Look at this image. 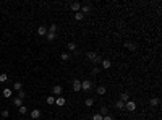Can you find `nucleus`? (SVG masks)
<instances>
[{"label": "nucleus", "instance_id": "1", "mask_svg": "<svg viewBox=\"0 0 162 120\" xmlns=\"http://www.w3.org/2000/svg\"><path fill=\"white\" fill-rule=\"evenodd\" d=\"M88 59L92 63H101V57L97 55V52H88Z\"/></svg>", "mask_w": 162, "mask_h": 120}, {"label": "nucleus", "instance_id": "2", "mask_svg": "<svg viewBox=\"0 0 162 120\" xmlns=\"http://www.w3.org/2000/svg\"><path fill=\"white\" fill-rule=\"evenodd\" d=\"M125 109H126V110H130V112L136 110V102L135 101H126L125 102Z\"/></svg>", "mask_w": 162, "mask_h": 120}, {"label": "nucleus", "instance_id": "3", "mask_svg": "<svg viewBox=\"0 0 162 120\" xmlns=\"http://www.w3.org/2000/svg\"><path fill=\"white\" fill-rule=\"evenodd\" d=\"M92 88V83L89 80H84V81H81V91H89Z\"/></svg>", "mask_w": 162, "mask_h": 120}, {"label": "nucleus", "instance_id": "4", "mask_svg": "<svg viewBox=\"0 0 162 120\" xmlns=\"http://www.w3.org/2000/svg\"><path fill=\"white\" fill-rule=\"evenodd\" d=\"M70 8L73 10L75 13H78V12L81 10V3H80V2H71V3H70Z\"/></svg>", "mask_w": 162, "mask_h": 120}, {"label": "nucleus", "instance_id": "5", "mask_svg": "<svg viewBox=\"0 0 162 120\" xmlns=\"http://www.w3.org/2000/svg\"><path fill=\"white\" fill-rule=\"evenodd\" d=\"M65 102H67V101H65V97H63V96H58V97L55 99V105H58V107H63V105H65Z\"/></svg>", "mask_w": 162, "mask_h": 120}, {"label": "nucleus", "instance_id": "6", "mask_svg": "<svg viewBox=\"0 0 162 120\" xmlns=\"http://www.w3.org/2000/svg\"><path fill=\"white\" fill-rule=\"evenodd\" d=\"M125 47H126L128 50H131V52H135V50L138 49V46H136L135 42H125Z\"/></svg>", "mask_w": 162, "mask_h": 120}, {"label": "nucleus", "instance_id": "7", "mask_svg": "<svg viewBox=\"0 0 162 120\" xmlns=\"http://www.w3.org/2000/svg\"><path fill=\"white\" fill-rule=\"evenodd\" d=\"M101 65H102V68H104V70H109V68L112 67V62H110L109 59H105V60L101 62Z\"/></svg>", "mask_w": 162, "mask_h": 120}, {"label": "nucleus", "instance_id": "8", "mask_svg": "<svg viewBox=\"0 0 162 120\" xmlns=\"http://www.w3.org/2000/svg\"><path fill=\"white\" fill-rule=\"evenodd\" d=\"M62 91H63V89H62L60 84H55V86L52 88V92H54L55 96H60V94H62Z\"/></svg>", "mask_w": 162, "mask_h": 120}, {"label": "nucleus", "instance_id": "9", "mask_svg": "<svg viewBox=\"0 0 162 120\" xmlns=\"http://www.w3.org/2000/svg\"><path fill=\"white\" fill-rule=\"evenodd\" d=\"M39 117H41V110H39V109H34V110H31V118L37 120Z\"/></svg>", "mask_w": 162, "mask_h": 120}, {"label": "nucleus", "instance_id": "10", "mask_svg": "<svg viewBox=\"0 0 162 120\" xmlns=\"http://www.w3.org/2000/svg\"><path fill=\"white\" fill-rule=\"evenodd\" d=\"M73 91H76V92L81 91V81H78V80L73 81Z\"/></svg>", "mask_w": 162, "mask_h": 120}, {"label": "nucleus", "instance_id": "11", "mask_svg": "<svg viewBox=\"0 0 162 120\" xmlns=\"http://www.w3.org/2000/svg\"><path fill=\"white\" fill-rule=\"evenodd\" d=\"M12 94H13V91L10 89V88H5V89H3V92H2L3 97H12Z\"/></svg>", "mask_w": 162, "mask_h": 120}, {"label": "nucleus", "instance_id": "12", "mask_svg": "<svg viewBox=\"0 0 162 120\" xmlns=\"http://www.w3.org/2000/svg\"><path fill=\"white\" fill-rule=\"evenodd\" d=\"M37 34H39V36H46L47 34V28L46 26H39V28H37Z\"/></svg>", "mask_w": 162, "mask_h": 120}, {"label": "nucleus", "instance_id": "13", "mask_svg": "<svg viewBox=\"0 0 162 120\" xmlns=\"http://www.w3.org/2000/svg\"><path fill=\"white\" fill-rule=\"evenodd\" d=\"M96 92H97L99 96H104L105 92H107V88H105V86H99L97 89H96Z\"/></svg>", "mask_w": 162, "mask_h": 120}, {"label": "nucleus", "instance_id": "14", "mask_svg": "<svg viewBox=\"0 0 162 120\" xmlns=\"http://www.w3.org/2000/svg\"><path fill=\"white\" fill-rule=\"evenodd\" d=\"M120 101H122V102L130 101V94H128V92H122V94H120Z\"/></svg>", "mask_w": 162, "mask_h": 120}, {"label": "nucleus", "instance_id": "15", "mask_svg": "<svg viewBox=\"0 0 162 120\" xmlns=\"http://www.w3.org/2000/svg\"><path fill=\"white\" fill-rule=\"evenodd\" d=\"M80 12L83 13V15H86V13L91 12V7H89V5H81V10H80Z\"/></svg>", "mask_w": 162, "mask_h": 120}, {"label": "nucleus", "instance_id": "16", "mask_svg": "<svg viewBox=\"0 0 162 120\" xmlns=\"http://www.w3.org/2000/svg\"><path fill=\"white\" fill-rule=\"evenodd\" d=\"M115 107L118 109V110H123V109H125V102H122V101L118 99V101L115 102Z\"/></svg>", "mask_w": 162, "mask_h": 120}, {"label": "nucleus", "instance_id": "17", "mask_svg": "<svg viewBox=\"0 0 162 120\" xmlns=\"http://www.w3.org/2000/svg\"><path fill=\"white\" fill-rule=\"evenodd\" d=\"M13 105H15V107H21V105H23V101L20 97H15V99H13Z\"/></svg>", "mask_w": 162, "mask_h": 120}, {"label": "nucleus", "instance_id": "18", "mask_svg": "<svg viewBox=\"0 0 162 120\" xmlns=\"http://www.w3.org/2000/svg\"><path fill=\"white\" fill-rule=\"evenodd\" d=\"M159 97H152V99H151V101H149V104L151 105H152V107H157V105H159Z\"/></svg>", "mask_w": 162, "mask_h": 120}, {"label": "nucleus", "instance_id": "19", "mask_svg": "<svg viewBox=\"0 0 162 120\" xmlns=\"http://www.w3.org/2000/svg\"><path fill=\"white\" fill-rule=\"evenodd\" d=\"M84 104H86V107H92V105H94V99H92V97H88L84 101Z\"/></svg>", "mask_w": 162, "mask_h": 120}, {"label": "nucleus", "instance_id": "20", "mask_svg": "<svg viewBox=\"0 0 162 120\" xmlns=\"http://www.w3.org/2000/svg\"><path fill=\"white\" fill-rule=\"evenodd\" d=\"M13 89H15V91H21L23 89V84L20 83V81H16V83L13 84Z\"/></svg>", "mask_w": 162, "mask_h": 120}, {"label": "nucleus", "instance_id": "21", "mask_svg": "<svg viewBox=\"0 0 162 120\" xmlns=\"http://www.w3.org/2000/svg\"><path fill=\"white\" fill-rule=\"evenodd\" d=\"M60 59L63 60V62H67V60H70V54L68 52H62V55H60Z\"/></svg>", "mask_w": 162, "mask_h": 120}, {"label": "nucleus", "instance_id": "22", "mask_svg": "<svg viewBox=\"0 0 162 120\" xmlns=\"http://www.w3.org/2000/svg\"><path fill=\"white\" fill-rule=\"evenodd\" d=\"M68 50H71V52H75V50H76V44L75 42H68Z\"/></svg>", "mask_w": 162, "mask_h": 120}, {"label": "nucleus", "instance_id": "23", "mask_svg": "<svg viewBox=\"0 0 162 120\" xmlns=\"http://www.w3.org/2000/svg\"><path fill=\"white\" fill-rule=\"evenodd\" d=\"M84 18V15H83L81 12H78V13H75V20H76V21H81V20Z\"/></svg>", "mask_w": 162, "mask_h": 120}, {"label": "nucleus", "instance_id": "24", "mask_svg": "<svg viewBox=\"0 0 162 120\" xmlns=\"http://www.w3.org/2000/svg\"><path fill=\"white\" fill-rule=\"evenodd\" d=\"M99 114H101L102 117H104V115H109V109L104 105V107H101V112H99Z\"/></svg>", "mask_w": 162, "mask_h": 120}, {"label": "nucleus", "instance_id": "25", "mask_svg": "<svg viewBox=\"0 0 162 120\" xmlns=\"http://www.w3.org/2000/svg\"><path fill=\"white\" fill-rule=\"evenodd\" d=\"M7 80H8V75H7V73L0 75V83H7Z\"/></svg>", "mask_w": 162, "mask_h": 120}, {"label": "nucleus", "instance_id": "26", "mask_svg": "<svg viewBox=\"0 0 162 120\" xmlns=\"http://www.w3.org/2000/svg\"><path fill=\"white\" fill-rule=\"evenodd\" d=\"M18 112H20V114H21V115H25V114H26V112H28V109H26V105H21V107H18Z\"/></svg>", "mask_w": 162, "mask_h": 120}, {"label": "nucleus", "instance_id": "27", "mask_svg": "<svg viewBox=\"0 0 162 120\" xmlns=\"http://www.w3.org/2000/svg\"><path fill=\"white\" fill-rule=\"evenodd\" d=\"M55 37H57V36H55V33H47V39H49L50 42H52V41H55Z\"/></svg>", "mask_w": 162, "mask_h": 120}, {"label": "nucleus", "instance_id": "28", "mask_svg": "<svg viewBox=\"0 0 162 120\" xmlns=\"http://www.w3.org/2000/svg\"><path fill=\"white\" fill-rule=\"evenodd\" d=\"M47 104H55V97L54 96H47Z\"/></svg>", "mask_w": 162, "mask_h": 120}, {"label": "nucleus", "instance_id": "29", "mask_svg": "<svg viewBox=\"0 0 162 120\" xmlns=\"http://www.w3.org/2000/svg\"><path fill=\"white\" fill-rule=\"evenodd\" d=\"M57 31V25H50L49 26V33H55Z\"/></svg>", "mask_w": 162, "mask_h": 120}, {"label": "nucleus", "instance_id": "30", "mask_svg": "<svg viewBox=\"0 0 162 120\" xmlns=\"http://www.w3.org/2000/svg\"><path fill=\"white\" fill-rule=\"evenodd\" d=\"M92 120H102V115L97 112V114H94V115H92Z\"/></svg>", "mask_w": 162, "mask_h": 120}, {"label": "nucleus", "instance_id": "31", "mask_svg": "<svg viewBox=\"0 0 162 120\" xmlns=\"http://www.w3.org/2000/svg\"><path fill=\"white\" fill-rule=\"evenodd\" d=\"M25 96H26V94H25V91H23V89H21V91H18V97L21 99V101L25 99Z\"/></svg>", "mask_w": 162, "mask_h": 120}, {"label": "nucleus", "instance_id": "32", "mask_svg": "<svg viewBox=\"0 0 162 120\" xmlns=\"http://www.w3.org/2000/svg\"><path fill=\"white\" fill-rule=\"evenodd\" d=\"M99 71H101V68H99V67H94V68H92V75H97Z\"/></svg>", "mask_w": 162, "mask_h": 120}, {"label": "nucleus", "instance_id": "33", "mask_svg": "<svg viewBox=\"0 0 162 120\" xmlns=\"http://www.w3.org/2000/svg\"><path fill=\"white\" fill-rule=\"evenodd\" d=\"M8 115H10V112L7 110V109H5V110H2V117H8Z\"/></svg>", "mask_w": 162, "mask_h": 120}, {"label": "nucleus", "instance_id": "34", "mask_svg": "<svg viewBox=\"0 0 162 120\" xmlns=\"http://www.w3.org/2000/svg\"><path fill=\"white\" fill-rule=\"evenodd\" d=\"M102 120H113V117H112V115H104Z\"/></svg>", "mask_w": 162, "mask_h": 120}, {"label": "nucleus", "instance_id": "35", "mask_svg": "<svg viewBox=\"0 0 162 120\" xmlns=\"http://www.w3.org/2000/svg\"><path fill=\"white\" fill-rule=\"evenodd\" d=\"M47 120H52V118H47Z\"/></svg>", "mask_w": 162, "mask_h": 120}]
</instances>
